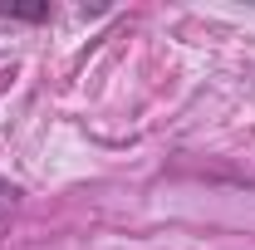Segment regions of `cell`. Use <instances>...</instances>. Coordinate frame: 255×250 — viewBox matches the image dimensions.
I'll return each instance as SVG.
<instances>
[{
	"mask_svg": "<svg viewBox=\"0 0 255 250\" xmlns=\"http://www.w3.org/2000/svg\"><path fill=\"white\" fill-rule=\"evenodd\" d=\"M15 201H20V191H15L10 182H5V177H0V221H5L10 211H15Z\"/></svg>",
	"mask_w": 255,
	"mask_h": 250,
	"instance_id": "obj_2",
	"label": "cell"
},
{
	"mask_svg": "<svg viewBox=\"0 0 255 250\" xmlns=\"http://www.w3.org/2000/svg\"><path fill=\"white\" fill-rule=\"evenodd\" d=\"M0 15H10V20H49L54 10H49V0H39V5H0Z\"/></svg>",
	"mask_w": 255,
	"mask_h": 250,
	"instance_id": "obj_1",
	"label": "cell"
}]
</instances>
